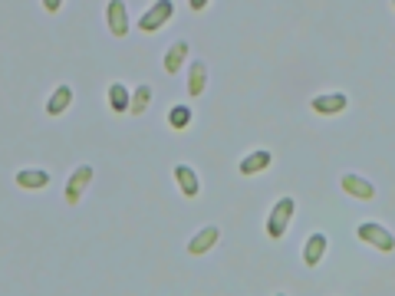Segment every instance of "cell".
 <instances>
[{
  "instance_id": "6",
  "label": "cell",
  "mask_w": 395,
  "mask_h": 296,
  "mask_svg": "<svg viewBox=\"0 0 395 296\" xmlns=\"http://www.w3.org/2000/svg\"><path fill=\"white\" fill-rule=\"evenodd\" d=\"M218 237H221V231L214 227V224H208V227H201L191 240H188V254L191 257H201V254H208L211 247L218 244Z\"/></svg>"
},
{
  "instance_id": "16",
  "label": "cell",
  "mask_w": 395,
  "mask_h": 296,
  "mask_svg": "<svg viewBox=\"0 0 395 296\" xmlns=\"http://www.w3.org/2000/svg\"><path fill=\"white\" fill-rule=\"evenodd\" d=\"M204 86H208V66L201 60H195L191 69H188V92H191V96H201Z\"/></svg>"
},
{
  "instance_id": "13",
  "label": "cell",
  "mask_w": 395,
  "mask_h": 296,
  "mask_svg": "<svg viewBox=\"0 0 395 296\" xmlns=\"http://www.w3.org/2000/svg\"><path fill=\"white\" fill-rule=\"evenodd\" d=\"M70 102H73V89L56 86L53 89V96L47 99V115H63V112L70 109Z\"/></svg>"
},
{
  "instance_id": "19",
  "label": "cell",
  "mask_w": 395,
  "mask_h": 296,
  "mask_svg": "<svg viewBox=\"0 0 395 296\" xmlns=\"http://www.w3.org/2000/svg\"><path fill=\"white\" fill-rule=\"evenodd\" d=\"M43 7H47L49 13H56V10H60V7H63V3H60V0H43Z\"/></svg>"
},
{
  "instance_id": "11",
  "label": "cell",
  "mask_w": 395,
  "mask_h": 296,
  "mask_svg": "<svg viewBox=\"0 0 395 296\" xmlns=\"http://www.w3.org/2000/svg\"><path fill=\"white\" fill-rule=\"evenodd\" d=\"M185 60H188V43H185V40H178V43L165 53V73L178 76V73H182V66H185Z\"/></svg>"
},
{
  "instance_id": "15",
  "label": "cell",
  "mask_w": 395,
  "mask_h": 296,
  "mask_svg": "<svg viewBox=\"0 0 395 296\" xmlns=\"http://www.w3.org/2000/svg\"><path fill=\"white\" fill-rule=\"evenodd\" d=\"M323 254H326V234H309L307 247H303V263H307V267H316L323 260Z\"/></svg>"
},
{
  "instance_id": "10",
  "label": "cell",
  "mask_w": 395,
  "mask_h": 296,
  "mask_svg": "<svg viewBox=\"0 0 395 296\" xmlns=\"http://www.w3.org/2000/svg\"><path fill=\"white\" fill-rule=\"evenodd\" d=\"M17 185L26 188V191H40V188L49 185V172H43V168H24V172H17Z\"/></svg>"
},
{
  "instance_id": "12",
  "label": "cell",
  "mask_w": 395,
  "mask_h": 296,
  "mask_svg": "<svg viewBox=\"0 0 395 296\" xmlns=\"http://www.w3.org/2000/svg\"><path fill=\"white\" fill-rule=\"evenodd\" d=\"M271 168V151L267 148H260V151H254V155H247L241 165H237V172L241 174H257V172H267Z\"/></svg>"
},
{
  "instance_id": "17",
  "label": "cell",
  "mask_w": 395,
  "mask_h": 296,
  "mask_svg": "<svg viewBox=\"0 0 395 296\" xmlns=\"http://www.w3.org/2000/svg\"><path fill=\"white\" fill-rule=\"evenodd\" d=\"M168 125H172V129H188V125H191V106H185V102L172 106V112H168Z\"/></svg>"
},
{
  "instance_id": "9",
  "label": "cell",
  "mask_w": 395,
  "mask_h": 296,
  "mask_svg": "<svg viewBox=\"0 0 395 296\" xmlns=\"http://www.w3.org/2000/svg\"><path fill=\"white\" fill-rule=\"evenodd\" d=\"M175 181H178V188H182L185 197H198V191H201L198 174L191 172V165H175Z\"/></svg>"
},
{
  "instance_id": "1",
  "label": "cell",
  "mask_w": 395,
  "mask_h": 296,
  "mask_svg": "<svg viewBox=\"0 0 395 296\" xmlns=\"http://www.w3.org/2000/svg\"><path fill=\"white\" fill-rule=\"evenodd\" d=\"M293 211H296L293 197H280V201L273 204L271 217H267V234H271L273 240H280V237L287 234V227H290V221H293Z\"/></svg>"
},
{
  "instance_id": "2",
  "label": "cell",
  "mask_w": 395,
  "mask_h": 296,
  "mask_svg": "<svg viewBox=\"0 0 395 296\" xmlns=\"http://www.w3.org/2000/svg\"><path fill=\"white\" fill-rule=\"evenodd\" d=\"M175 13V3L172 0H159V3H152L145 13H142V20H138V30L142 33H155V30H161V26L172 20Z\"/></svg>"
},
{
  "instance_id": "5",
  "label": "cell",
  "mask_w": 395,
  "mask_h": 296,
  "mask_svg": "<svg viewBox=\"0 0 395 296\" xmlns=\"http://www.w3.org/2000/svg\"><path fill=\"white\" fill-rule=\"evenodd\" d=\"M106 24H109L112 37H125L129 33V10H125L122 0H112L109 7H106Z\"/></svg>"
},
{
  "instance_id": "7",
  "label": "cell",
  "mask_w": 395,
  "mask_h": 296,
  "mask_svg": "<svg viewBox=\"0 0 395 296\" xmlns=\"http://www.w3.org/2000/svg\"><path fill=\"white\" fill-rule=\"evenodd\" d=\"M349 106V99L343 92H326V96H316L309 102V109L316 112V115H336V112H343Z\"/></svg>"
},
{
  "instance_id": "3",
  "label": "cell",
  "mask_w": 395,
  "mask_h": 296,
  "mask_svg": "<svg viewBox=\"0 0 395 296\" xmlns=\"http://www.w3.org/2000/svg\"><path fill=\"white\" fill-rule=\"evenodd\" d=\"M356 234H359V240H362V244L376 247V250H382V254H392V250H395L392 231H385L382 224H359Z\"/></svg>"
},
{
  "instance_id": "18",
  "label": "cell",
  "mask_w": 395,
  "mask_h": 296,
  "mask_svg": "<svg viewBox=\"0 0 395 296\" xmlns=\"http://www.w3.org/2000/svg\"><path fill=\"white\" fill-rule=\"evenodd\" d=\"M148 102H152V86H136V92H132V115H142L148 109Z\"/></svg>"
},
{
  "instance_id": "20",
  "label": "cell",
  "mask_w": 395,
  "mask_h": 296,
  "mask_svg": "<svg viewBox=\"0 0 395 296\" xmlns=\"http://www.w3.org/2000/svg\"><path fill=\"white\" fill-rule=\"evenodd\" d=\"M277 296H287V293H277Z\"/></svg>"
},
{
  "instance_id": "4",
  "label": "cell",
  "mask_w": 395,
  "mask_h": 296,
  "mask_svg": "<svg viewBox=\"0 0 395 296\" xmlns=\"http://www.w3.org/2000/svg\"><path fill=\"white\" fill-rule=\"evenodd\" d=\"M89 181H92V165H79L70 174V181H66V204H79V197L89 188Z\"/></svg>"
},
{
  "instance_id": "21",
  "label": "cell",
  "mask_w": 395,
  "mask_h": 296,
  "mask_svg": "<svg viewBox=\"0 0 395 296\" xmlns=\"http://www.w3.org/2000/svg\"><path fill=\"white\" fill-rule=\"evenodd\" d=\"M392 7H395V3H392Z\"/></svg>"
},
{
  "instance_id": "14",
  "label": "cell",
  "mask_w": 395,
  "mask_h": 296,
  "mask_svg": "<svg viewBox=\"0 0 395 296\" xmlns=\"http://www.w3.org/2000/svg\"><path fill=\"white\" fill-rule=\"evenodd\" d=\"M109 109L119 112V115L132 109V92H129V86H122V83H112V86H109Z\"/></svg>"
},
{
  "instance_id": "8",
  "label": "cell",
  "mask_w": 395,
  "mask_h": 296,
  "mask_svg": "<svg viewBox=\"0 0 395 296\" xmlns=\"http://www.w3.org/2000/svg\"><path fill=\"white\" fill-rule=\"evenodd\" d=\"M343 191L346 195H353V197H362V201H372V197H376L372 181L359 178V174H343Z\"/></svg>"
}]
</instances>
